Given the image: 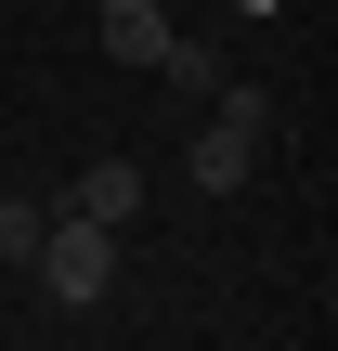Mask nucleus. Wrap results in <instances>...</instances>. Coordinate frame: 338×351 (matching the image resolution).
Segmentation results:
<instances>
[{"label": "nucleus", "mask_w": 338, "mask_h": 351, "mask_svg": "<svg viewBox=\"0 0 338 351\" xmlns=\"http://www.w3.org/2000/svg\"><path fill=\"white\" fill-rule=\"evenodd\" d=\"M26 274H39V300H52V313H104V287H117V234H104V221H78V208H52V221H39V247H26Z\"/></svg>", "instance_id": "obj_1"}, {"label": "nucleus", "mask_w": 338, "mask_h": 351, "mask_svg": "<svg viewBox=\"0 0 338 351\" xmlns=\"http://www.w3.org/2000/svg\"><path fill=\"white\" fill-rule=\"evenodd\" d=\"M248 169H261V130H234V117H208V130L182 143V182H195V195H234Z\"/></svg>", "instance_id": "obj_2"}, {"label": "nucleus", "mask_w": 338, "mask_h": 351, "mask_svg": "<svg viewBox=\"0 0 338 351\" xmlns=\"http://www.w3.org/2000/svg\"><path fill=\"white\" fill-rule=\"evenodd\" d=\"M52 208H78V221H104V234H117V221L143 208V169H130V156H91V169H78Z\"/></svg>", "instance_id": "obj_3"}, {"label": "nucleus", "mask_w": 338, "mask_h": 351, "mask_svg": "<svg viewBox=\"0 0 338 351\" xmlns=\"http://www.w3.org/2000/svg\"><path fill=\"white\" fill-rule=\"evenodd\" d=\"M169 39H182V26H169L156 0H104V52H117V65H156Z\"/></svg>", "instance_id": "obj_4"}, {"label": "nucleus", "mask_w": 338, "mask_h": 351, "mask_svg": "<svg viewBox=\"0 0 338 351\" xmlns=\"http://www.w3.org/2000/svg\"><path fill=\"white\" fill-rule=\"evenodd\" d=\"M156 78H169L182 104H208V91H221L234 65H221V39H169V52H156Z\"/></svg>", "instance_id": "obj_5"}, {"label": "nucleus", "mask_w": 338, "mask_h": 351, "mask_svg": "<svg viewBox=\"0 0 338 351\" xmlns=\"http://www.w3.org/2000/svg\"><path fill=\"white\" fill-rule=\"evenodd\" d=\"M39 221H52V195H0V261L26 274V247H39Z\"/></svg>", "instance_id": "obj_6"}, {"label": "nucleus", "mask_w": 338, "mask_h": 351, "mask_svg": "<svg viewBox=\"0 0 338 351\" xmlns=\"http://www.w3.org/2000/svg\"><path fill=\"white\" fill-rule=\"evenodd\" d=\"M208 104H221V117H234V130H261V143H274V91H261V78H221V91H208Z\"/></svg>", "instance_id": "obj_7"}, {"label": "nucleus", "mask_w": 338, "mask_h": 351, "mask_svg": "<svg viewBox=\"0 0 338 351\" xmlns=\"http://www.w3.org/2000/svg\"><path fill=\"white\" fill-rule=\"evenodd\" d=\"M234 13H274V0H234Z\"/></svg>", "instance_id": "obj_8"}]
</instances>
